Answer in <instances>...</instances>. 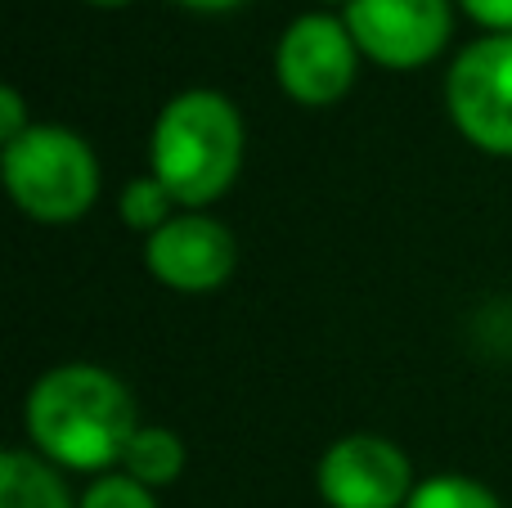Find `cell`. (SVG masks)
<instances>
[{"mask_svg": "<svg viewBox=\"0 0 512 508\" xmlns=\"http://www.w3.org/2000/svg\"><path fill=\"white\" fill-rule=\"evenodd\" d=\"M324 5H342V9H346V5H351V0H324Z\"/></svg>", "mask_w": 512, "mask_h": 508, "instance_id": "obj_18", "label": "cell"}, {"mask_svg": "<svg viewBox=\"0 0 512 508\" xmlns=\"http://www.w3.org/2000/svg\"><path fill=\"white\" fill-rule=\"evenodd\" d=\"M459 9L486 32H512V0H459Z\"/></svg>", "mask_w": 512, "mask_h": 508, "instance_id": "obj_15", "label": "cell"}, {"mask_svg": "<svg viewBox=\"0 0 512 508\" xmlns=\"http://www.w3.org/2000/svg\"><path fill=\"white\" fill-rule=\"evenodd\" d=\"M23 432L27 450L59 473L104 477L122 464L140 432V410L117 374L90 360H68L32 383L23 401Z\"/></svg>", "mask_w": 512, "mask_h": 508, "instance_id": "obj_1", "label": "cell"}, {"mask_svg": "<svg viewBox=\"0 0 512 508\" xmlns=\"http://www.w3.org/2000/svg\"><path fill=\"white\" fill-rule=\"evenodd\" d=\"M77 508H158V500H153V491L144 482H135L131 473L113 468L104 477H90Z\"/></svg>", "mask_w": 512, "mask_h": 508, "instance_id": "obj_13", "label": "cell"}, {"mask_svg": "<svg viewBox=\"0 0 512 508\" xmlns=\"http://www.w3.org/2000/svg\"><path fill=\"white\" fill-rule=\"evenodd\" d=\"M445 113L472 149L512 158V32H486L454 54Z\"/></svg>", "mask_w": 512, "mask_h": 508, "instance_id": "obj_4", "label": "cell"}, {"mask_svg": "<svg viewBox=\"0 0 512 508\" xmlns=\"http://www.w3.org/2000/svg\"><path fill=\"white\" fill-rule=\"evenodd\" d=\"M248 153V126L230 95L189 86L158 108L149 131V171L185 212H207L234 189Z\"/></svg>", "mask_w": 512, "mask_h": 508, "instance_id": "obj_2", "label": "cell"}, {"mask_svg": "<svg viewBox=\"0 0 512 508\" xmlns=\"http://www.w3.org/2000/svg\"><path fill=\"white\" fill-rule=\"evenodd\" d=\"M185 441L176 437L171 428H162V423H140V432L131 437V446H126L122 455V473H131L135 482H144L149 491H162V486L180 482V473H185Z\"/></svg>", "mask_w": 512, "mask_h": 508, "instance_id": "obj_10", "label": "cell"}, {"mask_svg": "<svg viewBox=\"0 0 512 508\" xmlns=\"http://www.w3.org/2000/svg\"><path fill=\"white\" fill-rule=\"evenodd\" d=\"M342 18L364 59L387 72L427 68L454 36L450 0H351Z\"/></svg>", "mask_w": 512, "mask_h": 508, "instance_id": "obj_6", "label": "cell"}, {"mask_svg": "<svg viewBox=\"0 0 512 508\" xmlns=\"http://www.w3.org/2000/svg\"><path fill=\"white\" fill-rule=\"evenodd\" d=\"M414 486L409 455L382 432H346L315 464V491L328 508H405Z\"/></svg>", "mask_w": 512, "mask_h": 508, "instance_id": "obj_7", "label": "cell"}, {"mask_svg": "<svg viewBox=\"0 0 512 508\" xmlns=\"http://www.w3.org/2000/svg\"><path fill=\"white\" fill-rule=\"evenodd\" d=\"M185 207L176 203V194H171L167 185H162L158 176H131L122 185V194H117V216H122V225L126 230H135V234H158L162 225L171 221V216H180Z\"/></svg>", "mask_w": 512, "mask_h": 508, "instance_id": "obj_11", "label": "cell"}, {"mask_svg": "<svg viewBox=\"0 0 512 508\" xmlns=\"http://www.w3.org/2000/svg\"><path fill=\"white\" fill-rule=\"evenodd\" d=\"M176 5L194 9V14H230V9H239L243 0H176Z\"/></svg>", "mask_w": 512, "mask_h": 508, "instance_id": "obj_16", "label": "cell"}, {"mask_svg": "<svg viewBox=\"0 0 512 508\" xmlns=\"http://www.w3.org/2000/svg\"><path fill=\"white\" fill-rule=\"evenodd\" d=\"M144 266L162 288L185 297H207L230 284L239 266V239L225 221L207 212H180L144 239Z\"/></svg>", "mask_w": 512, "mask_h": 508, "instance_id": "obj_8", "label": "cell"}, {"mask_svg": "<svg viewBox=\"0 0 512 508\" xmlns=\"http://www.w3.org/2000/svg\"><path fill=\"white\" fill-rule=\"evenodd\" d=\"M360 45L346 18L337 14H301L274 41V81L301 108H328L351 95L360 77Z\"/></svg>", "mask_w": 512, "mask_h": 508, "instance_id": "obj_5", "label": "cell"}, {"mask_svg": "<svg viewBox=\"0 0 512 508\" xmlns=\"http://www.w3.org/2000/svg\"><path fill=\"white\" fill-rule=\"evenodd\" d=\"M0 176L14 207L36 225H72L99 203V158L86 135L36 122L0 149Z\"/></svg>", "mask_w": 512, "mask_h": 508, "instance_id": "obj_3", "label": "cell"}, {"mask_svg": "<svg viewBox=\"0 0 512 508\" xmlns=\"http://www.w3.org/2000/svg\"><path fill=\"white\" fill-rule=\"evenodd\" d=\"M86 5H95V9H126V5H135V0H86Z\"/></svg>", "mask_w": 512, "mask_h": 508, "instance_id": "obj_17", "label": "cell"}, {"mask_svg": "<svg viewBox=\"0 0 512 508\" xmlns=\"http://www.w3.org/2000/svg\"><path fill=\"white\" fill-rule=\"evenodd\" d=\"M32 126H36V122L27 117L23 90H18V86H5V90H0V149H5V144H14L18 135H27Z\"/></svg>", "mask_w": 512, "mask_h": 508, "instance_id": "obj_14", "label": "cell"}, {"mask_svg": "<svg viewBox=\"0 0 512 508\" xmlns=\"http://www.w3.org/2000/svg\"><path fill=\"white\" fill-rule=\"evenodd\" d=\"M405 508H504V500H499L486 482H477V477L436 473L414 486Z\"/></svg>", "mask_w": 512, "mask_h": 508, "instance_id": "obj_12", "label": "cell"}, {"mask_svg": "<svg viewBox=\"0 0 512 508\" xmlns=\"http://www.w3.org/2000/svg\"><path fill=\"white\" fill-rule=\"evenodd\" d=\"M0 508H77L68 482L36 450L0 455Z\"/></svg>", "mask_w": 512, "mask_h": 508, "instance_id": "obj_9", "label": "cell"}]
</instances>
